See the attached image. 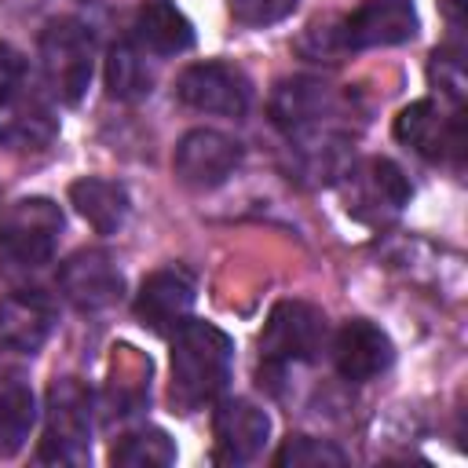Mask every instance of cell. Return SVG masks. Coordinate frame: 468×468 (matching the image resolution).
<instances>
[{
  "instance_id": "26",
  "label": "cell",
  "mask_w": 468,
  "mask_h": 468,
  "mask_svg": "<svg viewBox=\"0 0 468 468\" xmlns=\"http://www.w3.org/2000/svg\"><path fill=\"white\" fill-rule=\"evenodd\" d=\"M300 0H230V15L241 26H271L296 11Z\"/></svg>"
},
{
  "instance_id": "16",
  "label": "cell",
  "mask_w": 468,
  "mask_h": 468,
  "mask_svg": "<svg viewBox=\"0 0 468 468\" xmlns=\"http://www.w3.org/2000/svg\"><path fill=\"white\" fill-rule=\"evenodd\" d=\"M190 307H194V282L179 267L154 271L135 296V318L154 333H172L179 322H186Z\"/></svg>"
},
{
  "instance_id": "8",
  "label": "cell",
  "mask_w": 468,
  "mask_h": 468,
  "mask_svg": "<svg viewBox=\"0 0 468 468\" xmlns=\"http://www.w3.org/2000/svg\"><path fill=\"white\" fill-rule=\"evenodd\" d=\"M176 95L190 110L216 113V117H241L249 110L252 88H249V77L230 62H194L179 73Z\"/></svg>"
},
{
  "instance_id": "10",
  "label": "cell",
  "mask_w": 468,
  "mask_h": 468,
  "mask_svg": "<svg viewBox=\"0 0 468 468\" xmlns=\"http://www.w3.org/2000/svg\"><path fill=\"white\" fill-rule=\"evenodd\" d=\"M336 113V95L329 84L314 77H289L271 95V121L289 139H318L329 135L325 121Z\"/></svg>"
},
{
  "instance_id": "1",
  "label": "cell",
  "mask_w": 468,
  "mask_h": 468,
  "mask_svg": "<svg viewBox=\"0 0 468 468\" xmlns=\"http://www.w3.org/2000/svg\"><path fill=\"white\" fill-rule=\"evenodd\" d=\"M234 340L212 322H179L172 329V402L201 410L216 402L230 380Z\"/></svg>"
},
{
  "instance_id": "12",
  "label": "cell",
  "mask_w": 468,
  "mask_h": 468,
  "mask_svg": "<svg viewBox=\"0 0 468 468\" xmlns=\"http://www.w3.org/2000/svg\"><path fill=\"white\" fill-rule=\"evenodd\" d=\"M347 51L362 48H391L417 37V7L413 0H366L344 22Z\"/></svg>"
},
{
  "instance_id": "24",
  "label": "cell",
  "mask_w": 468,
  "mask_h": 468,
  "mask_svg": "<svg viewBox=\"0 0 468 468\" xmlns=\"http://www.w3.org/2000/svg\"><path fill=\"white\" fill-rule=\"evenodd\" d=\"M428 77H431V84H435L453 106H461L464 88H468L464 51H461V48H435V51H431V62H428Z\"/></svg>"
},
{
  "instance_id": "17",
  "label": "cell",
  "mask_w": 468,
  "mask_h": 468,
  "mask_svg": "<svg viewBox=\"0 0 468 468\" xmlns=\"http://www.w3.org/2000/svg\"><path fill=\"white\" fill-rule=\"evenodd\" d=\"M55 329V307L40 292H7L0 300V344L18 355H33Z\"/></svg>"
},
{
  "instance_id": "22",
  "label": "cell",
  "mask_w": 468,
  "mask_h": 468,
  "mask_svg": "<svg viewBox=\"0 0 468 468\" xmlns=\"http://www.w3.org/2000/svg\"><path fill=\"white\" fill-rule=\"evenodd\" d=\"M110 461L121 468H165L176 461V446L161 428H139L113 442Z\"/></svg>"
},
{
  "instance_id": "6",
  "label": "cell",
  "mask_w": 468,
  "mask_h": 468,
  "mask_svg": "<svg viewBox=\"0 0 468 468\" xmlns=\"http://www.w3.org/2000/svg\"><path fill=\"white\" fill-rule=\"evenodd\" d=\"M329 340L325 314L314 303L303 300H282L267 314L260 355L267 366H292V362H314L318 351Z\"/></svg>"
},
{
  "instance_id": "28",
  "label": "cell",
  "mask_w": 468,
  "mask_h": 468,
  "mask_svg": "<svg viewBox=\"0 0 468 468\" xmlns=\"http://www.w3.org/2000/svg\"><path fill=\"white\" fill-rule=\"evenodd\" d=\"M442 11H446V18H450L453 29L464 26V0H442Z\"/></svg>"
},
{
  "instance_id": "23",
  "label": "cell",
  "mask_w": 468,
  "mask_h": 468,
  "mask_svg": "<svg viewBox=\"0 0 468 468\" xmlns=\"http://www.w3.org/2000/svg\"><path fill=\"white\" fill-rule=\"evenodd\" d=\"M278 468H340L347 464V453L325 439H311V435H292L285 439V446L274 453Z\"/></svg>"
},
{
  "instance_id": "7",
  "label": "cell",
  "mask_w": 468,
  "mask_h": 468,
  "mask_svg": "<svg viewBox=\"0 0 468 468\" xmlns=\"http://www.w3.org/2000/svg\"><path fill=\"white\" fill-rule=\"evenodd\" d=\"M238 165H241V143L227 132H216V128L186 132L172 154L176 179L183 186H194V190H212V186L227 183Z\"/></svg>"
},
{
  "instance_id": "5",
  "label": "cell",
  "mask_w": 468,
  "mask_h": 468,
  "mask_svg": "<svg viewBox=\"0 0 468 468\" xmlns=\"http://www.w3.org/2000/svg\"><path fill=\"white\" fill-rule=\"evenodd\" d=\"M91 446V395L77 377H62L48 388V431L40 461L77 464Z\"/></svg>"
},
{
  "instance_id": "27",
  "label": "cell",
  "mask_w": 468,
  "mask_h": 468,
  "mask_svg": "<svg viewBox=\"0 0 468 468\" xmlns=\"http://www.w3.org/2000/svg\"><path fill=\"white\" fill-rule=\"evenodd\" d=\"M26 77V58L18 48H11L7 40H0V95L15 91Z\"/></svg>"
},
{
  "instance_id": "19",
  "label": "cell",
  "mask_w": 468,
  "mask_h": 468,
  "mask_svg": "<svg viewBox=\"0 0 468 468\" xmlns=\"http://www.w3.org/2000/svg\"><path fill=\"white\" fill-rule=\"evenodd\" d=\"M135 44L154 55H179L194 44V26L172 0H146L135 18Z\"/></svg>"
},
{
  "instance_id": "21",
  "label": "cell",
  "mask_w": 468,
  "mask_h": 468,
  "mask_svg": "<svg viewBox=\"0 0 468 468\" xmlns=\"http://www.w3.org/2000/svg\"><path fill=\"white\" fill-rule=\"evenodd\" d=\"M33 424H37V395L18 380L4 384L0 388V453L22 450Z\"/></svg>"
},
{
  "instance_id": "3",
  "label": "cell",
  "mask_w": 468,
  "mask_h": 468,
  "mask_svg": "<svg viewBox=\"0 0 468 468\" xmlns=\"http://www.w3.org/2000/svg\"><path fill=\"white\" fill-rule=\"evenodd\" d=\"M62 234V208L51 197H22L0 212V260L40 267L51 260Z\"/></svg>"
},
{
  "instance_id": "13",
  "label": "cell",
  "mask_w": 468,
  "mask_h": 468,
  "mask_svg": "<svg viewBox=\"0 0 468 468\" xmlns=\"http://www.w3.org/2000/svg\"><path fill=\"white\" fill-rule=\"evenodd\" d=\"M212 435H216L219 464H245L263 450L271 435V420L249 399H223L212 417Z\"/></svg>"
},
{
  "instance_id": "2",
  "label": "cell",
  "mask_w": 468,
  "mask_h": 468,
  "mask_svg": "<svg viewBox=\"0 0 468 468\" xmlns=\"http://www.w3.org/2000/svg\"><path fill=\"white\" fill-rule=\"evenodd\" d=\"M40 69L58 102H80L95 69V37L77 18H51L40 33Z\"/></svg>"
},
{
  "instance_id": "25",
  "label": "cell",
  "mask_w": 468,
  "mask_h": 468,
  "mask_svg": "<svg viewBox=\"0 0 468 468\" xmlns=\"http://www.w3.org/2000/svg\"><path fill=\"white\" fill-rule=\"evenodd\" d=\"M296 51L311 62H336L347 51L344 40V26L340 22H314L303 29V37L296 40Z\"/></svg>"
},
{
  "instance_id": "9",
  "label": "cell",
  "mask_w": 468,
  "mask_h": 468,
  "mask_svg": "<svg viewBox=\"0 0 468 468\" xmlns=\"http://www.w3.org/2000/svg\"><path fill=\"white\" fill-rule=\"evenodd\" d=\"M395 139L424 161H450L464 154V117L457 110L446 113L435 99H420L395 117Z\"/></svg>"
},
{
  "instance_id": "4",
  "label": "cell",
  "mask_w": 468,
  "mask_h": 468,
  "mask_svg": "<svg viewBox=\"0 0 468 468\" xmlns=\"http://www.w3.org/2000/svg\"><path fill=\"white\" fill-rule=\"evenodd\" d=\"M344 179V208L369 223H391L406 205H410V183L402 176V168L388 157H362L358 165L340 172Z\"/></svg>"
},
{
  "instance_id": "20",
  "label": "cell",
  "mask_w": 468,
  "mask_h": 468,
  "mask_svg": "<svg viewBox=\"0 0 468 468\" xmlns=\"http://www.w3.org/2000/svg\"><path fill=\"white\" fill-rule=\"evenodd\" d=\"M106 91L121 102L146 99L154 91V73L143 58V48L132 40H121L106 55Z\"/></svg>"
},
{
  "instance_id": "14",
  "label": "cell",
  "mask_w": 468,
  "mask_h": 468,
  "mask_svg": "<svg viewBox=\"0 0 468 468\" xmlns=\"http://www.w3.org/2000/svg\"><path fill=\"white\" fill-rule=\"evenodd\" d=\"M58 135V117L44 95L18 84L0 95V146L11 150H44Z\"/></svg>"
},
{
  "instance_id": "18",
  "label": "cell",
  "mask_w": 468,
  "mask_h": 468,
  "mask_svg": "<svg viewBox=\"0 0 468 468\" xmlns=\"http://www.w3.org/2000/svg\"><path fill=\"white\" fill-rule=\"evenodd\" d=\"M69 205L99 230V234H117L121 223L128 219V190L117 179H102V176H84L77 183H69Z\"/></svg>"
},
{
  "instance_id": "11",
  "label": "cell",
  "mask_w": 468,
  "mask_h": 468,
  "mask_svg": "<svg viewBox=\"0 0 468 468\" xmlns=\"http://www.w3.org/2000/svg\"><path fill=\"white\" fill-rule=\"evenodd\" d=\"M58 289L77 311H102L121 300L124 278L110 252L80 249L58 267Z\"/></svg>"
},
{
  "instance_id": "15",
  "label": "cell",
  "mask_w": 468,
  "mask_h": 468,
  "mask_svg": "<svg viewBox=\"0 0 468 468\" xmlns=\"http://www.w3.org/2000/svg\"><path fill=\"white\" fill-rule=\"evenodd\" d=\"M395 358V347L388 340V333L366 318H351L336 340H333V362H336V373L351 384H362V380H373L380 377Z\"/></svg>"
}]
</instances>
